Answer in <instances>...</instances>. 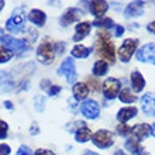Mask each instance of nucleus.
<instances>
[{"label":"nucleus","instance_id":"nucleus-8","mask_svg":"<svg viewBox=\"0 0 155 155\" xmlns=\"http://www.w3.org/2000/svg\"><path fill=\"white\" fill-rule=\"evenodd\" d=\"M58 75L65 76L68 83H76V65L72 58H66L58 68Z\"/></svg>","mask_w":155,"mask_h":155},{"label":"nucleus","instance_id":"nucleus-6","mask_svg":"<svg viewBox=\"0 0 155 155\" xmlns=\"http://www.w3.org/2000/svg\"><path fill=\"white\" fill-rule=\"evenodd\" d=\"M102 90H103V96L107 100H113V99L117 97L120 90H121V82L118 81L117 78H107L106 81L103 82Z\"/></svg>","mask_w":155,"mask_h":155},{"label":"nucleus","instance_id":"nucleus-7","mask_svg":"<svg viewBox=\"0 0 155 155\" xmlns=\"http://www.w3.org/2000/svg\"><path fill=\"white\" fill-rule=\"evenodd\" d=\"M92 143L96 145L100 150H106V148H110L113 144H114V140H113V134L111 131L109 130H97L92 135Z\"/></svg>","mask_w":155,"mask_h":155},{"label":"nucleus","instance_id":"nucleus-28","mask_svg":"<svg viewBox=\"0 0 155 155\" xmlns=\"http://www.w3.org/2000/svg\"><path fill=\"white\" fill-rule=\"evenodd\" d=\"M13 58V52L6 47H0V64H6Z\"/></svg>","mask_w":155,"mask_h":155},{"label":"nucleus","instance_id":"nucleus-20","mask_svg":"<svg viewBox=\"0 0 155 155\" xmlns=\"http://www.w3.org/2000/svg\"><path fill=\"white\" fill-rule=\"evenodd\" d=\"M72 93H74L75 100H86L87 94H89V87L83 82H76L72 87Z\"/></svg>","mask_w":155,"mask_h":155},{"label":"nucleus","instance_id":"nucleus-32","mask_svg":"<svg viewBox=\"0 0 155 155\" xmlns=\"http://www.w3.org/2000/svg\"><path fill=\"white\" fill-rule=\"evenodd\" d=\"M86 85H87L89 90H90V87H92V90H94V92L100 90V83H99V82L96 81V79H89V82H87Z\"/></svg>","mask_w":155,"mask_h":155},{"label":"nucleus","instance_id":"nucleus-24","mask_svg":"<svg viewBox=\"0 0 155 155\" xmlns=\"http://www.w3.org/2000/svg\"><path fill=\"white\" fill-rule=\"evenodd\" d=\"M107 71H109V64H107L106 61L100 59V61H96V62H94L92 72H93L94 76L97 78V76H104V75L107 74Z\"/></svg>","mask_w":155,"mask_h":155},{"label":"nucleus","instance_id":"nucleus-33","mask_svg":"<svg viewBox=\"0 0 155 155\" xmlns=\"http://www.w3.org/2000/svg\"><path fill=\"white\" fill-rule=\"evenodd\" d=\"M61 92V86H58V85H51L47 89V93L49 94V96H55V94H58Z\"/></svg>","mask_w":155,"mask_h":155},{"label":"nucleus","instance_id":"nucleus-39","mask_svg":"<svg viewBox=\"0 0 155 155\" xmlns=\"http://www.w3.org/2000/svg\"><path fill=\"white\" fill-rule=\"evenodd\" d=\"M30 133H31L33 135H35V134H38V133H40V130H38V124H37V123H33V124H31Z\"/></svg>","mask_w":155,"mask_h":155},{"label":"nucleus","instance_id":"nucleus-10","mask_svg":"<svg viewBox=\"0 0 155 155\" xmlns=\"http://www.w3.org/2000/svg\"><path fill=\"white\" fill-rule=\"evenodd\" d=\"M137 59L140 62H150L155 65V44L148 42L137 49Z\"/></svg>","mask_w":155,"mask_h":155},{"label":"nucleus","instance_id":"nucleus-31","mask_svg":"<svg viewBox=\"0 0 155 155\" xmlns=\"http://www.w3.org/2000/svg\"><path fill=\"white\" fill-rule=\"evenodd\" d=\"M8 134V126L7 123L3 121V120H0V140H4L7 137Z\"/></svg>","mask_w":155,"mask_h":155},{"label":"nucleus","instance_id":"nucleus-5","mask_svg":"<svg viewBox=\"0 0 155 155\" xmlns=\"http://www.w3.org/2000/svg\"><path fill=\"white\" fill-rule=\"evenodd\" d=\"M24 10L23 8H18V10H16L14 12V14H13L10 18H8L7 21H6V28L10 31V33H21L23 30H24L25 27V16H24Z\"/></svg>","mask_w":155,"mask_h":155},{"label":"nucleus","instance_id":"nucleus-34","mask_svg":"<svg viewBox=\"0 0 155 155\" xmlns=\"http://www.w3.org/2000/svg\"><path fill=\"white\" fill-rule=\"evenodd\" d=\"M16 155H33V151H31L27 145H21V147L18 148V151H17Z\"/></svg>","mask_w":155,"mask_h":155},{"label":"nucleus","instance_id":"nucleus-9","mask_svg":"<svg viewBox=\"0 0 155 155\" xmlns=\"http://www.w3.org/2000/svg\"><path fill=\"white\" fill-rule=\"evenodd\" d=\"M81 113L89 120H96L100 116V106L96 100L86 99L81 104Z\"/></svg>","mask_w":155,"mask_h":155},{"label":"nucleus","instance_id":"nucleus-29","mask_svg":"<svg viewBox=\"0 0 155 155\" xmlns=\"http://www.w3.org/2000/svg\"><path fill=\"white\" fill-rule=\"evenodd\" d=\"M117 133L120 135H124V137H128V138H130L131 133H133V127H128L127 124H118Z\"/></svg>","mask_w":155,"mask_h":155},{"label":"nucleus","instance_id":"nucleus-44","mask_svg":"<svg viewBox=\"0 0 155 155\" xmlns=\"http://www.w3.org/2000/svg\"><path fill=\"white\" fill-rule=\"evenodd\" d=\"M113 155H126V154H124V152H123L121 150H118V151H116V152H114V154H113Z\"/></svg>","mask_w":155,"mask_h":155},{"label":"nucleus","instance_id":"nucleus-43","mask_svg":"<svg viewBox=\"0 0 155 155\" xmlns=\"http://www.w3.org/2000/svg\"><path fill=\"white\" fill-rule=\"evenodd\" d=\"M4 38V31H3V28H0V41Z\"/></svg>","mask_w":155,"mask_h":155},{"label":"nucleus","instance_id":"nucleus-14","mask_svg":"<svg viewBox=\"0 0 155 155\" xmlns=\"http://www.w3.org/2000/svg\"><path fill=\"white\" fill-rule=\"evenodd\" d=\"M90 30H92V23H89V21H82V23H79V24L75 27L74 41L75 42H79V41L85 40L90 34Z\"/></svg>","mask_w":155,"mask_h":155},{"label":"nucleus","instance_id":"nucleus-37","mask_svg":"<svg viewBox=\"0 0 155 155\" xmlns=\"http://www.w3.org/2000/svg\"><path fill=\"white\" fill-rule=\"evenodd\" d=\"M34 155H55V152H52L51 150H47V148H38L34 152Z\"/></svg>","mask_w":155,"mask_h":155},{"label":"nucleus","instance_id":"nucleus-21","mask_svg":"<svg viewBox=\"0 0 155 155\" xmlns=\"http://www.w3.org/2000/svg\"><path fill=\"white\" fill-rule=\"evenodd\" d=\"M131 86H133L134 92H137V93L143 92V89L145 87V79L138 71H133L131 72Z\"/></svg>","mask_w":155,"mask_h":155},{"label":"nucleus","instance_id":"nucleus-38","mask_svg":"<svg viewBox=\"0 0 155 155\" xmlns=\"http://www.w3.org/2000/svg\"><path fill=\"white\" fill-rule=\"evenodd\" d=\"M116 28V37H121L123 34H124V27H123V25H116L114 27Z\"/></svg>","mask_w":155,"mask_h":155},{"label":"nucleus","instance_id":"nucleus-36","mask_svg":"<svg viewBox=\"0 0 155 155\" xmlns=\"http://www.w3.org/2000/svg\"><path fill=\"white\" fill-rule=\"evenodd\" d=\"M65 48H66L65 42H55V55L57 54H62L65 51Z\"/></svg>","mask_w":155,"mask_h":155},{"label":"nucleus","instance_id":"nucleus-19","mask_svg":"<svg viewBox=\"0 0 155 155\" xmlns=\"http://www.w3.org/2000/svg\"><path fill=\"white\" fill-rule=\"evenodd\" d=\"M124 147H126V150L130 152L131 155H143L144 152H145V150L143 148L141 143H140L138 140L133 138V137L127 138L126 144H124Z\"/></svg>","mask_w":155,"mask_h":155},{"label":"nucleus","instance_id":"nucleus-4","mask_svg":"<svg viewBox=\"0 0 155 155\" xmlns=\"http://www.w3.org/2000/svg\"><path fill=\"white\" fill-rule=\"evenodd\" d=\"M3 42V47H6L7 49H10L13 54H17V55H23L30 49L28 44L25 40H20V38H14L10 37V35H4V38L2 40Z\"/></svg>","mask_w":155,"mask_h":155},{"label":"nucleus","instance_id":"nucleus-26","mask_svg":"<svg viewBox=\"0 0 155 155\" xmlns=\"http://www.w3.org/2000/svg\"><path fill=\"white\" fill-rule=\"evenodd\" d=\"M92 24L99 27V28H100V27H102V28H111V27L114 25V21L111 20V18H109V17H102V18H96Z\"/></svg>","mask_w":155,"mask_h":155},{"label":"nucleus","instance_id":"nucleus-16","mask_svg":"<svg viewBox=\"0 0 155 155\" xmlns=\"http://www.w3.org/2000/svg\"><path fill=\"white\" fill-rule=\"evenodd\" d=\"M138 113L137 107L130 106V107H123L117 111V120L120 121V124H126L127 121H130L133 117H135Z\"/></svg>","mask_w":155,"mask_h":155},{"label":"nucleus","instance_id":"nucleus-17","mask_svg":"<svg viewBox=\"0 0 155 155\" xmlns=\"http://www.w3.org/2000/svg\"><path fill=\"white\" fill-rule=\"evenodd\" d=\"M144 2H131L124 10L126 17H140L144 13Z\"/></svg>","mask_w":155,"mask_h":155},{"label":"nucleus","instance_id":"nucleus-11","mask_svg":"<svg viewBox=\"0 0 155 155\" xmlns=\"http://www.w3.org/2000/svg\"><path fill=\"white\" fill-rule=\"evenodd\" d=\"M81 17H82V12L79 10V8L71 7V8H68V10H66V12L61 16V20H59V23H61L62 27H68V25L76 23V21L81 18Z\"/></svg>","mask_w":155,"mask_h":155},{"label":"nucleus","instance_id":"nucleus-40","mask_svg":"<svg viewBox=\"0 0 155 155\" xmlns=\"http://www.w3.org/2000/svg\"><path fill=\"white\" fill-rule=\"evenodd\" d=\"M147 30L150 31V33L155 34V20H154V21H151V23H150V24L147 25Z\"/></svg>","mask_w":155,"mask_h":155},{"label":"nucleus","instance_id":"nucleus-27","mask_svg":"<svg viewBox=\"0 0 155 155\" xmlns=\"http://www.w3.org/2000/svg\"><path fill=\"white\" fill-rule=\"evenodd\" d=\"M0 86L4 90H7L12 86V76L7 72H4V71H0Z\"/></svg>","mask_w":155,"mask_h":155},{"label":"nucleus","instance_id":"nucleus-42","mask_svg":"<svg viewBox=\"0 0 155 155\" xmlns=\"http://www.w3.org/2000/svg\"><path fill=\"white\" fill-rule=\"evenodd\" d=\"M151 134L155 137V123H154V124H152V126H151Z\"/></svg>","mask_w":155,"mask_h":155},{"label":"nucleus","instance_id":"nucleus-12","mask_svg":"<svg viewBox=\"0 0 155 155\" xmlns=\"http://www.w3.org/2000/svg\"><path fill=\"white\" fill-rule=\"evenodd\" d=\"M141 109L144 114L155 117V94L154 93H145L141 97Z\"/></svg>","mask_w":155,"mask_h":155},{"label":"nucleus","instance_id":"nucleus-23","mask_svg":"<svg viewBox=\"0 0 155 155\" xmlns=\"http://www.w3.org/2000/svg\"><path fill=\"white\" fill-rule=\"evenodd\" d=\"M75 138H76L78 143H87L90 138H92V133H90V128H87V126H83L81 128H78L75 131Z\"/></svg>","mask_w":155,"mask_h":155},{"label":"nucleus","instance_id":"nucleus-46","mask_svg":"<svg viewBox=\"0 0 155 155\" xmlns=\"http://www.w3.org/2000/svg\"><path fill=\"white\" fill-rule=\"evenodd\" d=\"M83 155H99V154H94V152H92V151H86Z\"/></svg>","mask_w":155,"mask_h":155},{"label":"nucleus","instance_id":"nucleus-2","mask_svg":"<svg viewBox=\"0 0 155 155\" xmlns=\"http://www.w3.org/2000/svg\"><path fill=\"white\" fill-rule=\"evenodd\" d=\"M55 58V44L49 38H45L37 48V59L41 64L48 65Z\"/></svg>","mask_w":155,"mask_h":155},{"label":"nucleus","instance_id":"nucleus-35","mask_svg":"<svg viewBox=\"0 0 155 155\" xmlns=\"http://www.w3.org/2000/svg\"><path fill=\"white\" fill-rule=\"evenodd\" d=\"M12 148L7 144H0V155H10Z\"/></svg>","mask_w":155,"mask_h":155},{"label":"nucleus","instance_id":"nucleus-25","mask_svg":"<svg viewBox=\"0 0 155 155\" xmlns=\"http://www.w3.org/2000/svg\"><path fill=\"white\" fill-rule=\"evenodd\" d=\"M117 97L120 99V102L121 103H128V104H131V103H134L135 100H137V96L131 93V90L127 89V87H124V89L120 90V93H118Z\"/></svg>","mask_w":155,"mask_h":155},{"label":"nucleus","instance_id":"nucleus-15","mask_svg":"<svg viewBox=\"0 0 155 155\" xmlns=\"http://www.w3.org/2000/svg\"><path fill=\"white\" fill-rule=\"evenodd\" d=\"M150 134H151V126H148L145 123H140V124L134 126L133 127V133H131L133 138L138 140L140 143H141L143 140L147 138Z\"/></svg>","mask_w":155,"mask_h":155},{"label":"nucleus","instance_id":"nucleus-3","mask_svg":"<svg viewBox=\"0 0 155 155\" xmlns=\"http://www.w3.org/2000/svg\"><path fill=\"white\" fill-rule=\"evenodd\" d=\"M137 47H138V40L137 38H127V40L123 41V44L120 45L117 54H118V58L120 61L127 64L130 62L131 57L134 55V52H137Z\"/></svg>","mask_w":155,"mask_h":155},{"label":"nucleus","instance_id":"nucleus-13","mask_svg":"<svg viewBox=\"0 0 155 155\" xmlns=\"http://www.w3.org/2000/svg\"><path fill=\"white\" fill-rule=\"evenodd\" d=\"M109 10V3L107 2H100V0H94L89 3V12L93 14L96 18H102L106 12Z\"/></svg>","mask_w":155,"mask_h":155},{"label":"nucleus","instance_id":"nucleus-18","mask_svg":"<svg viewBox=\"0 0 155 155\" xmlns=\"http://www.w3.org/2000/svg\"><path fill=\"white\" fill-rule=\"evenodd\" d=\"M28 20L37 27H42L47 23V14L40 8H33L28 13Z\"/></svg>","mask_w":155,"mask_h":155},{"label":"nucleus","instance_id":"nucleus-45","mask_svg":"<svg viewBox=\"0 0 155 155\" xmlns=\"http://www.w3.org/2000/svg\"><path fill=\"white\" fill-rule=\"evenodd\" d=\"M4 4H6V3H4L3 0H0V12H2V10H3V7H4Z\"/></svg>","mask_w":155,"mask_h":155},{"label":"nucleus","instance_id":"nucleus-30","mask_svg":"<svg viewBox=\"0 0 155 155\" xmlns=\"http://www.w3.org/2000/svg\"><path fill=\"white\" fill-rule=\"evenodd\" d=\"M34 106L38 111H42L45 109V99L44 96H35L34 97Z\"/></svg>","mask_w":155,"mask_h":155},{"label":"nucleus","instance_id":"nucleus-1","mask_svg":"<svg viewBox=\"0 0 155 155\" xmlns=\"http://www.w3.org/2000/svg\"><path fill=\"white\" fill-rule=\"evenodd\" d=\"M96 48H97L99 57L103 58V61L114 64L116 61V48L111 41L110 34L107 31H99L96 35Z\"/></svg>","mask_w":155,"mask_h":155},{"label":"nucleus","instance_id":"nucleus-22","mask_svg":"<svg viewBox=\"0 0 155 155\" xmlns=\"http://www.w3.org/2000/svg\"><path fill=\"white\" fill-rule=\"evenodd\" d=\"M71 54H72L74 58H87L92 54V48L85 47V45H82V44H78L71 49Z\"/></svg>","mask_w":155,"mask_h":155},{"label":"nucleus","instance_id":"nucleus-41","mask_svg":"<svg viewBox=\"0 0 155 155\" xmlns=\"http://www.w3.org/2000/svg\"><path fill=\"white\" fill-rule=\"evenodd\" d=\"M4 107L8 110H13V103L12 102H4Z\"/></svg>","mask_w":155,"mask_h":155}]
</instances>
